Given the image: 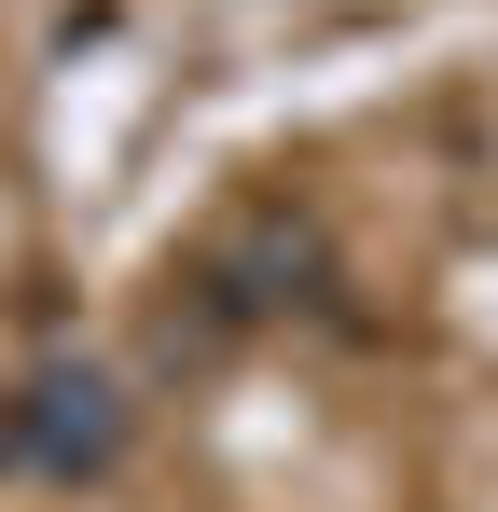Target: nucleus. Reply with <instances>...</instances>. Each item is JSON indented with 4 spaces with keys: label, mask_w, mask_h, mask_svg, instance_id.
<instances>
[{
    "label": "nucleus",
    "mask_w": 498,
    "mask_h": 512,
    "mask_svg": "<svg viewBox=\"0 0 498 512\" xmlns=\"http://www.w3.org/2000/svg\"><path fill=\"white\" fill-rule=\"evenodd\" d=\"M0 471H14V388H0Z\"/></svg>",
    "instance_id": "2"
},
{
    "label": "nucleus",
    "mask_w": 498,
    "mask_h": 512,
    "mask_svg": "<svg viewBox=\"0 0 498 512\" xmlns=\"http://www.w3.org/2000/svg\"><path fill=\"white\" fill-rule=\"evenodd\" d=\"M125 457V388L111 374H28L14 388V471H111Z\"/></svg>",
    "instance_id": "1"
}]
</instances>
